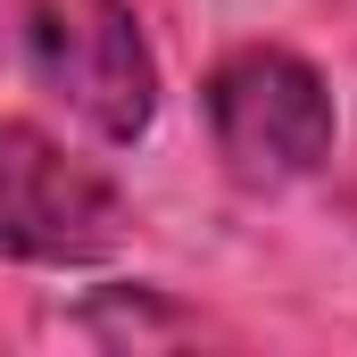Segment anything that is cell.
Segmentation results:
<instances>
[{
  "label": "cell",
  "mask_w": 357,
  "mask_h": 357,
  "mask_svg": "<svg viewBox=\"0 0 357 357\" xmlns=\"http://www.w3.org/2000/svg\"><path fill=\"white\" fill-rule=\"evenodd\" d=\"M0 50L91 142L108 150L150 142L167 84H158V50L133 0H0Z\"/></svg>",
  "instance_id": "cell-1"
},
{
  "label": "cell",
  "mask_w": 357,
  "mask_h": 357,
  "mask_svg": "<svg viewBox=\"0 0 357 357\" xmlns=\"http://www.w3.org/2000/svg\"><path fill=\"white\" fill-rule=\"evenodd\" d=\"M199 116H208V142L241 191H291V183L324 175L333 142H341L333 84L282 42L225 50L199 84Z\"/></svg>",
  "instance_id": "cell-2"
},
{
  "label": "cell",
  "mask_w": 357,
  "mask_h": 357,
  "mask_svg": "<svg viewBox=\"0 0 357 357\" xmlns=\"http://www.w3.org/2000/svg\"><path fill=\"white\" fill-rule=\"evenodd\" d=\"M133 241V208L108 167L75 158L59 133L0 116V258L8 266H108Z\"/></svg>",
  "instance_id": "cell-3"
}]
</instances>
